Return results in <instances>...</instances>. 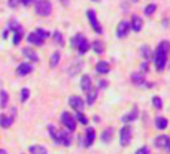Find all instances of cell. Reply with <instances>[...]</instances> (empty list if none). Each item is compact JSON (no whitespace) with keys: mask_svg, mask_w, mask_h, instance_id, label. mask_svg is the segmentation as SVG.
<instances>
[{"mask_svg":"<svg viewBox=\"0 0 170 154\" xmlns=\"http://www.w3.org/2000/svg\"><path fill=\"white\" fill-rule=\"evenodd\" d=\"M170 51V42L169 40H161V44L158 45L157 51H155V66H157V70L161 72L164 70V66L167 63V54Z\"/></svg>","mask_w":170,"mask_h":154,"instance_id":"obj_1","label":"cell"},{"mask_svg":"<svg viewBox=\"0 0 170 154\" xmlns=\"http://www.w3.org/2000/svg\"><path fill=\"white\" fill-rule=\"evenodd\" d=\"M34 11L40 17H48L52 12V3L49 0H34Z\"/></svg>","mask_w":170,"mask_h":154,"instance_id":"obj_2","label":"cell"},{"mask_svg":"<svg viewBox=\"0 0 170 154\" xmlns=\"http://www.w3.org/2000/svg\"><path fill=\"white\" fill-rule=\"evenodd\" d=\"M130 141H131V127L128 124H125L119 132V144L122 147H127L130 144Z\"/></svg>","mask_w":170,"mask_h":154,"instance_id":"obj_3","label":"cell"},{"mask_svg":"<svg viewBox=\"0 0 170 154\" xmlns=\"http://www.w3.org/2000/svg\"><path fill=\"white\" fill-rule=\"evenodd\" d=\"M61 123H63V126L66 127V130H69V132H75L76 130V120L69 112H63L61 114Z\"/></svg>","mask_w":170,"mask_h":154,"instance_id":"obj_4","label":"cell"},{"mask_svg":"<svg viewBox=\"0 0 170 154\" xmlns=\"http://www.w3.org/2000/svg\"><path fill=\"white\" fill-rule=\"evenodd\" d=\"M69 105H70L76 112H82V111H84V106H85L82 97H79V96H76V94H73V96L69 97Z\"/></svg>","mask_w":170,"mask_h":154,"instance_id":"obj_5","label":"cell"},{"mask_svg":"<svg viewBox=\"0 0 170 154\" xmlns=\"http://www.w3.org/2000/svg\"><path fill=\"white\" fill-rule=\"evenodd\" d=\"M87 17H88V21H90L91 27L94 29V32H96V33H102L103 29H102V26L99 24V21H97V15H96V12H94L93 9H90V11H87Z\"/></svg>","mask_w":170,"mask_h":154,"instance_id":"obj_6","label":"cell"},{"mask_svg":"<svg viewBox=\"0 0 170 154\" xmlns=\"http://www.w3.org/2000/svg\"><path fill=\"white\" fill-rule=\"evenodd\" d=\"M128 33H130V23L125 21V19L119 21L118 27H117V36L118 37H125Z\"/></svg>","mask_w":170,"mask_h":154,"instance_id":"obj_7","label":"cell"},{"mask_svg":"<svg viewBox=\"0 0 170 154\" xmlns=\"http://www.w3.org/2000/svg\"><path fill=\"white\" fill-rule=\"evenodd\" d=\"M58 144L66 145V147H69V145L72 144V136H70V132H69V130H61V132H58Z\"/></svg>","mask_w":170,"mask_h":154,"instance_id":"obj_8","label":"cell"},{"mask_svg":"<svg viewBox=\"0 0 170 154\" xmlns=\"http://www.w3.org/2000/svg\"><path fill=\"white\" fill-rule=\"evenodd\" d=\"M130 29L133 32H140L143 29V19L139 15H133L131 17V23H130Z\"/></svg>","mask_w":170,"mask_h":154,"instance_id":"obj_9","label":"cell"},{"mask_svg":"<svg viewBox=\"0 0 170 154\" xmlns=\"http://www.w3.org/2000/svg\"><path fill=\"white\" fill-rule=\"evenodd\" d=\"M96 139V130L93 127H87V132H85V141H84V145L85 147H91L93 142Z\"/></svg>","mask_w":170,"mask_h":154,"instance_id":"obj_10","label":"cell"},{"mask_svg":"<svg viewBox=\"0 0 170 154\" xmlns=\"http://www.w3.org/2000/svg\"><path fill=\"white\" fill-rule=\"evenodd\" d=\"M81 88L85 93H90L93 90V81H91V76L90 75H84L81 78Z\"/></svg>","mask_w":170,"mask_h":154,"instance_id":"obj_11","label":"cell"},{"mask_svg":"<svg viewBox=\"0 0 170 154\" xmlns=\"http://www.w3.org/2000/svg\"><path fill=\"white\" fill-rule=\"evenodd\" d=\"M33 72V66L32 63H21L19 66L17 68V73L19 76H24V75H29Z\"/></svg>","mask_w":170,"mask_h":154,"instance_id":"obj_12","label":"cell"},{"mask_svg":"<svg viewBox=\"0 0 170 154\" xmlns=\"http://www.w3.org/2000/svg\"><path fill=\"white\" fill-rule=\"evenodd\" d=\"M169 141H170V136H167V135H160V136L155 138V147L157 148H166L167 144H169Z\"/></svg>","mask_w":170,"mask_h":154,"instance_id":"obj_13","label":"cell"},{"mask_svg":"<svg viewBox=\"0 0 170 154\" xmlns=\"http://www.w3.org/2000/svg\"><path fill=\"white\" fill-rule=\"evenodd\" d=\"M131 82L136 84V86H143V84H146V79H145L143 73H140V72H133V73H131Z\"/></svg>","mask_w":170,"mask_h":154,"instance_id":"obj_14","label":"cell"},{"mask_svg":"<svg viewBox=\"0 0 170 154\" xmlns=\"http://www.w3.org/2000/svg\"><path fill=\"white\" fill-rule=\"evenodd\" d=\"M76 48H78V52H79L81 55H82V54H85V52L90 50V42L85 39V36L82 37V39H81V40H79V42H78Z\"/></svg>","mask_w":170,"mask_h":154,"instance_id":"obj_15","label":"cell"},{"mask_svg":"<svg viewBox=\"0 0 170 154\" xmlns=\"http://www.w3.org/2000/svg\"><path fill=\"white\" fill-rule=\"evenodd\" d=\"M12 123H14V117L12 115H0V126L3 127V129H9L11 126H12Z\"/></svg>","mask_w":170,"mask_h":154,"instance_id":"obj_16","label":"cell"},{"mask_svg":"<svg viewBox=\"0 0 170 154\" xmlns=\"http://www.w3.org/2000/svg\"><path fill=\"white\" fill-rule=\"evenodd\" d=\"M96 70H97V73H100V75H106V73H109L110 66H109L107 61H99L97 66H96Z\"/></svg>","mask_w":170,"mask_h":154,"instance_id":"obj_17","label":"cell"},{"mask_svg":"<svg viewBox=\"0 0 170 154\" xmlns=\"http://www.w3.org/2000/svg\"><path fill=\"white\" fill-rule=\"evenodd\" d=\"M137 117H139V109H137V106H134L133 108V111L131 112H128L127 115H124L122 117V121L125 123V124H128L130 121H133V120H136Z\"/></svg>","mask_w":170,"mask_h":154,"instance_id":"obj_18","label":"cell"},{"mask_svg":"<svg viewBox=\"0 0 170 154\" xmlns=\"http://www.w3.org/2000/svg\"><path fill=\"white\" fill-rule=\"evenodd\" d=\"M27 40H29L32 45H36V47H42V45H43V39H40L34 32L27 36Z\"/></svg>","mask_w":170,"mask_h":154,"instance_id":"obj_19","label":"cell"},{"mask_svg":"<svg viewBox=\"0 0 170 154\" xmlns=\"http://www.w3.org/2000/svg\"><path fill=\"white\" fill-rule=\"evenodd\" d=\"M29 151L30 154H48V150L43 145H32L29 147Z\"/></svg>","mask_w":170,"mask_h":154,"instance_id":"obj_20","label":"cell"},{"mask_svg":"<svg viewBox=\"0 0 170 154\" xmlns=\"http://www.w3.org/2000/svg\"><path fill=\"white\" fill-rule=\"evenodd\" d=\"M22 54H24L27 58H30V61H33V63L39 61V57L36 55V52H34L32 48H24V50H22Z\"/></svg>","mask_w":170,"mask_h":154,"instance_id":"obj_21","label":"cell"},{"mask_svg":"<svg viewBox=\"0 0 170 154\" xmlns=\"http://www.w3.org/2000/svg\"><path fill=\"white\" fill-rule=\"evenodd\" d=\"M112 136H114V129L112 127H107V129H104L102 132V141L103 142H110V139H112Z\"/></svg>","mask_w":170,"mask_h":154,"instance_id":"obj_22","label":"cell"},{"mask_svg":"<svg viewBox=\"0 0 170 154\" xmlns=\"http://www.w3.org/2000/svg\"><path fill=\"white\" fill-rule=\"evenodd\" d=\"M167 124H169V121H167V118H164V117H157L155 118V127L160 129V130H164L167 127Z\"/></svg>","mask_w":170,"mask_h":154,"instance_id":"obj_23","label":"cell"},{"mask_svg":"<svg viewBox=\"0 0 170 154\" xmlns=\"http://www.w3.org/2000/svg\"><path fill=\"white\" fill-rule=\"evenodd\" d=\"M97 93H99L97 88H93L90 93H87V103H88V105H93V103L96 102V99H97Z\"/></svg>","mask_w":170,"mask_h":154,"instance_id":"obj_24","label":"cell"},{"mask_svg":"<svg viewBox=\"0 0 170 154\" xmlns=\"http://www.w3.org/2000/svg\"><path fill=\"white\" fill-rule=\"evenodd\" d=\"M8 102H9V94L6 90H0V106L2 108H6L8 106Z\"/></svg>","mask_w":170,"mask_h":154,"instance_id":"obj_25","label":"cell"},{"mask_svg":"<svg viewBox=\"0 0 170 154\" xmlns=\"http://www.w3.org/2000/svg\"><path fill=\"white\" fill-rule=\"evenodd\" d=\"M58 63H60V51H54L51 55V60H49V65H51V68H55V66H58Z\"/></svg>","mask_w":170,"mask_h":154,"instance_id":"obj_26","label":"cell"},{"mask_svg":"<svg viewBox=\"0 0 170 154\" xmlns=\"http://www.w3.org/2000/svg\"><path fill=\"white\" fill-rule=\"evenodd\" d=\"M48 132H49V135H51V139L55 142V144H58V130L52 126V124H49L48 126Z\"/></svg>","mask_w":170,"mask_h":154,"instance_id":"obj_27","label":"cell"},{"mask_svg":"<svg viewBox=\"0 0 170 154\" xmlns=\"http://www.w3.org/2000/svg\"><path fill=\"white\" fill-rule=\"evenodd\" d=\"M93 48H94L96 54H100V55H102L103 52H104V45L102 44V40H94V44H93Z\"/></svg>","mask_w":170,"mask_h":154,"instance_id":"obj_28","label":"cell"},{"mask_svg":"<svg viewBox=\"0 0 170 154\" xmlns=\"http://www.w3.org/2000/svg\"><path fill=\"white\" fill-rule=\"evenodd\" d=\"M52 37H54V42L55 44H58L60 47H63L64 45V39H63V34H61V32H54V34H52Z\"/></svg>","mask_w":170,"mask_h":154,"instance_id":"obj_29","label":"cell"},{"mask_svg":"<svg viewBox=\"0 0 170 154\" xmlns=\"http://www.w3.org/2000/svg\"><path fill=\"white\" fill-rule=\"evenodd\" d=\"M140 54H142L143 58H149L151 54H152V51H151V48H149L148 45H143V47H140Z\"/></svg>","mask_w":170,"mask_h":154,"instance_id":"obj_30","label":"cell"},{"mask_svg":"<svg viewBox=\"0 0 170 154\" xmlns=\"http://www.w3.org/2000/svg\"><path fill=\"white\" fill-rule=\"evenodd\" d=\"M152 105H154V108L161 109V108H163V100H161V97H160V96H154L152 97Z\"/></svg>","mask_w":170,"mask_h":154,"instance_id":"obj_31","label":"cell"},{"mask_svg":"<svg viewBox=\"0 0 170 154\" xmlns=\"http://www.w3.org/2000/svg\"><path fill=\"white\" fill-rule=\"evenodd\" d=\"M155 11H157V5H155V3H151V5H148V6L145 8V15L149 17V15H152Z\"/></svg>","mask_w":170,"mask_h":154,"instance_id":"obj_32","label":"cell"},{"mask_svg":"<svg viewBox=\"0 0 170 154\" xmlns=\"http://www.w3.org/2000/svg\"><path fill=\"white\" fill-rule=\"evenodd\" d=\"M34 33L37 34V36L40 37V39H43V40H45V39H46V37L49 36V33H48V32H46L45 29H36V32H34Z\"/></svg>","mask_w":170,"mask_h":154,"instance_id":"obj_33","label":"cell"},{"mask_svg":"<svg viewBox=\"0 0 170 154\" xmlns=\"http://www.w3.org/2000/svg\"><path fill=\"white\" fill-rule=\"evenodd\" d=\"M73 118H75V120H78L79 123H82V124H85V126L88 124V120L84 117V114H82V112H76V115H75Z\"/></svg>","mask_w":170,"mask_h":154,"instance_id":"obj_34","label":"cell"},{"mask_svg":"<svg viewBox=\"0 0 170 154\" xmlns=\"http://www.w3.org/2000/svg\"><path fill=\"white\" fill-rule=\"evenodd\" d=\"M29 96H30V90H29V88H22V90H21V102L24 103L29 99Z\"/></svg>","mask_w":170,"mask_h":154,"instance_id":"obj_35","label":"cell"},{"mask_svg":"<svg viewBox=\"0 0 170 154\" xmlns=\"http://www.w3.org/2000/svg\"><path fill=\"white\" fill-rule=\"evenodd\" d=\"M134 154H149V148H148V147H142V148H139Z\"/></svg>","mask_w":170,"mask_h":154,"instance_id":"obj_36","label":"cell"},{"mask_svg":"<svg viewBox=\"0 0 170 154\" xmlns=\"http://www.w3.org/2000/svg\"><path fill=\"white\" fill-rule=\"evenodd\" d=\"M140 69H142V72H148V70H149V65H148L146 61H143V63L140 65Z\"/></svg>","mask_w":170,"mask_h":154,"instance_id":"obj_37","label":"cell"},{"mask_svg":"<svg viewBox=\"0 0 170 154\" xmlns=\"http://www.w3.org/2000/svg\"><path fill=\"white\" fill-rule=\"evenodd\" d=\"M106 87H107V82H106V81H102V79H100V81H99V88H106ZM99 88H97V90H99Z\"/></svg>","mask_w":170,"mask_h":154,"instance_id":"obj_38","label":"cell"},{"mask_svg":"<svg viewBox=\"0 0 170 154\" xmlns=\"http://www.w3.org/2000/svg\"><path fill=\"white\" fill-rule=\"evenodd\" d=\"M18 2H21L22 5H25V6H29V5H32L34 0H18Z\"/></svg>","mask_w":170,"mask_h":154,"instance_id":"obj_39","label":"cell"},{"mask_svg":"<svg viewBox=\"0 0 170 154\" xmlns=\"http://www.w3.org/2000/svg\"><path fill=\"white\" fill-rule=\"evenodd\" d=\"M17 3H18V0H9V6L11 8H17Z\"/></svg>","mask_w":170,"mask_h":154,"instance_id":"obj_40","label":"cell"},{"mask_svg":"<svg viewBox=\"0 0 170 154\" xmlns=\"http://www.w3.org/2000/svg\"><path fill=\"white\" fill-rule=\"evenodd\" d=\"M166 150H167V153L170 154V141H169V144H167V147H166Z\"/></svg>","mask_w":170,"mask_h":154,"instance_id":"obj_41","label":"cell"},{"mask_svg":"<svg viewBox=\"0 0 170 154\" xmlns=\"http://www.w3.org/2000/svg\"><path fill=\"white\" fill-rule=\"evenodd\" d=\"M0 154H8V153H6V150H3V148H0Z\"/></svg>","mask_w":170,"mask_h":154,"instance_id":"obj_42","label":"cell"},{"mask_svg":"<svg viewBox=\"0 0 170 154\" xmlns=\"http://www.w3.org/2000/svg\"><path fill=\"white\" fill-rule=\"evenodd\" d=\"M60 2H61L63 5H67V3H69V0H60Z\"/></svg>","mask_w":170,"mask_h":154,"instance_id":"obj_43","label":"cell"},{"mask_svg":"<svg viewBox=\"0 0 170 154\" xmlns=\"http://www.w3.org/2000/svg\"><path fill=\"white\" fill-rule=\"evenodd\" d=\"M133 2H136V0H133Z\"/></svg>","mask_w":170,"mask_h":154,"instance_id":"obj_44","label":"cell"}]
</instances>
